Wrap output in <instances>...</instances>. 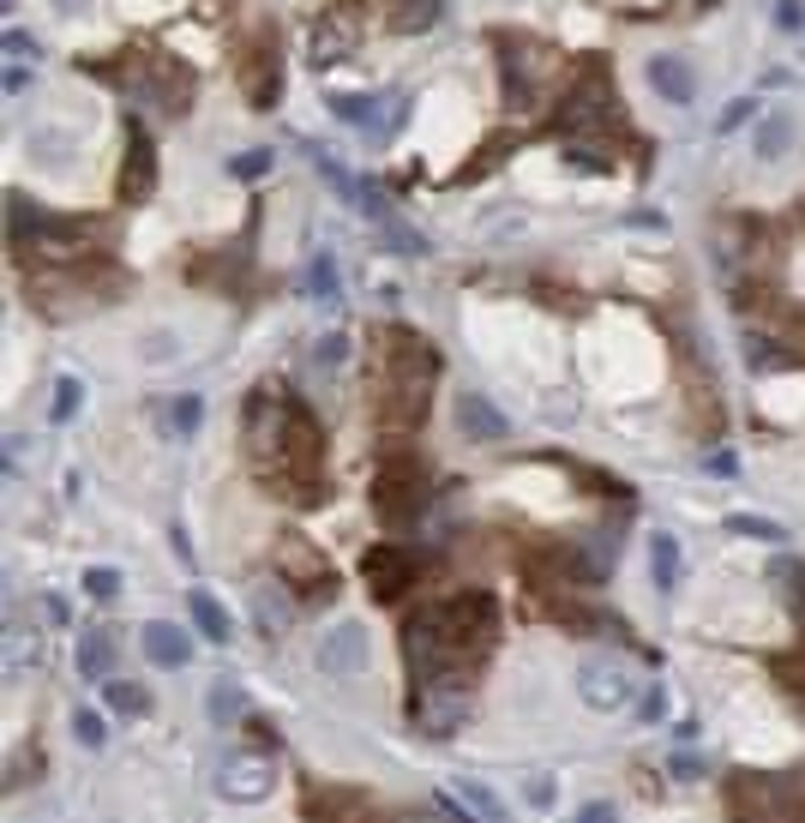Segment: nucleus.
Listing matches in <instances>:
<instances>
[{"instance_id":"f257e3e1","label":"nucleus","mask_w":805,"mask_h":823,"mask_svg":"<svg viewBox=\"0 0 805 823\" xmlns=\"http://www.w3.org/2000/svg\"><path fill=\"white\" fill-rule=\"evenodd\" d=\"M493 632H500L493 596H457V601H445V608L409 620L403 643H409L415 674H427V667H439V674H469V667L481 661V649L493 643Z\"/></svg>"},{"instance_id":"f03ea898","label":"nucleus","mask_w":805,"mask_h":823,"mask_svg":"<svg viewBox=\"0 0 805 823\" xmlns=\"http://www.w3.org/2000/svg\"><path fill=\"white\" fill-rule=\"evenodd\" d=\"M385 421H398V427H415L421 415H427V391L433 379H439V349H427V343L415 337V331H385Z\"/></svg>"},{"instance_id":"7ed1b4c3","label":"nucleus","mask_w":805,"mask_h":823,"mask_svg":"<svg viewBox=\"0 0 805 823\" xmlns=\"http://www.w3.org/2000/svg\"><path fill=\"white\" fill-rule=\"evenodd\" d=\"M727 812L739 823H805V800L794 781L763 776V769H734L727 776Z\"/></svg>"},{"instance_id":"20e7f679","label":"nucleus","mask_w":805,"mask_h":823,"mask_svg":"<svg viewBox=\"0 0 805 823\" xmlns=\"http://www.w3.org/2000/svg\"><path fill=\"white\" fill-rule=\"evenodd\" d=\"M427 499H433V481H427V469H421L415 457H391L385 469H379L373 511L385 523H415L421 511H427Z\"/></svg>"},{"instance_id":"39448f33","label":"nucleus","mask_w":805,"mask_h":823,"mask_svg":"<svg viewBox=\"0 0 805 823\" xmlns=\"http://www.w3.org/2000/svg\"><path fill=\"white\" fill-rule=\"evenodd\" d=\"M271 788H277V764L265 752H228L223 769H216V793H223V800H235V805L265 800Z\"/></svg>"},{"instance_id":"423d86ee","label":"nucleus","mask_w":805,"mask_h":823,"mask_svg":"<svg viewBox=\"0 0 805 823\" xmlns=\"http://www.w3.org/2000/svg\"><path fill=\"white\" fill-rule=\"evenodd\" d=\"M578 691H583V703H590V710L613 715V710H625V703H631V674H625L613 655H595V661H583Z\"/></svg>"},{"instance_id":"0eeeda50","label":"nucleus","mask_w":805,"mask_h":823,"mask_svg":"<svg viewBox=\"0 0 805 823\" xmlns=\"http://www.w3.org/2000/svg\"><path fill=\"white\" fill-rule=\"evenodd\" d=\"M318 667H325L331 679H343V674H361L367 667V625L361 620H343V625H331L325 643H318Z\"/></svg>"},{"instance_id":"6e6552de","label":"nucleus","mask_w":805,"mask_h":823,"mask_svg":"<svg viewBox=\"0 0 805 823\" xmlns=\"http://www.w3.org/2000/svg\"><path fill=\"white\" fill-rule=\"evenodd\" d=\"M649 85H656V97L661 102H692L697 97V73H692V60H680V55H649Z\"/></svg>"},{"instance_id":"1a4fd4ad","label":"nucleus","mask_w":805,"mask_h":823,"mask_svg":"<svg viewBox=\"0 0 805 823\" xmlns=\"http://www.w3.org/2000/svg\"><path fill=\"white\" fill-rule=\"evenodd\" d=\"M409 577H415V559H409V553H398V547L367 553V583H373L379 601H398L409 589Z\"/></svg>"},{"instance_id":"9d476101","label":"nucleus","mask_w":805,"mask_h":823,"mask_svg":"<svg viewBox=\"0 0 805 823\" xmlns=\"http://www.w3.org/2000/svg\"><path fill=\"white\" fill-rule=\"evenodd\" d=\"M150 181H157V151H150L145 126H133V133H126V181H121V199L138 204V199L150 192Z\"/></svg>"},{"instance_id":"9b49d317","label":"nucleus","mask_w":805,"mask_h":823,"mask_svg":"<svg viewBox=\"0 0 805 823\" xmlns=\"http://www.w3.org/2000/svg\"><path fill=\"white\" fill-rule=\"evenodd\" d=\"M457 427H463V440H505L511 421L481 391H463V397H457Z\"/></svg>"},{"instance_id":"f8f14e48","label":"nucleus","mask_w":805,"mask_h":823,"mask_svg":"<svg viewBox=\"0 0 805 823\" xmlns=\"http://www.w3.org/2000/svg\"><path fill=\"white\" fill-rule=\"evenodd\" d=\"M145 655H150L157 667H187L193 637H187L181 625H169V620H150V625H145Z\"/></svg>"},{"instance_id":"ddd939ff","label":"nucleus","mask_w":805,"mask_h":823,"mask_svg":"<svg viewBox=\"0 0 805 823\" xmlns=\"http://www.w3.org/2000/svg\"><path fill=\"white\" fill-rule=\"evenodd\" d=\"M109 667H114V637H109V632H85V643H79V674H85V679H109Z\"/></svg>"},{"instance_id":"4468645a","label":"nucleus","mask_w":805,"mask_h":823,"mask_svg":"<svg viewBox=\"0 0 805 823\" xmlns=\"http://www.w3.org/2000/svg\"><path fill=\"white\" fill-rule=\"evenodd\" d=\"M649 559H656V589L668 596L673 577H680V542H673L668 530H656V535H649Z\"/></svg>"},{"instance_id":"2eb2a0df","label":"nucleus","mask_w":805,"mask_h":823,"mask_svg":"<svg viewBox=\"0 0 805 823\" xmlns=\"http://www.w3.org/2000/svg\"><path fill=\"white\" fill-rule=\"evenodd\" d=\"M187 608H193V620H199L204 637H211V643H228V613H223V601L204 596V589H193V601H187Z\"/></svg>"},{"instance_id":"dca6fc26","label":"nucleus","mask_w":805,"mask_h":823,"mask_svg":"<svg viewBox=\"0 0 805 823\" xmlns=\"http://www.w3.org/2000/svg\"><path fill=\"white\" fill-rule=\"evenodd\" d=\"M457 800L469 805L476 823H505V805L493 800V788H481V781H457Z\"/></svg>"},{"instance_id":"f3484780","label":"nucleus","mask_w":805,"mask_h":823,"mask_svg":"<svg viewBox=\"0 0 805 823\" xmlns=\"http://www.w3.org/2000/svg\"><path fill=\"white\" fill-rule=\"evenodd\" d=\"M787 145H794V121H787V114H770V121L758 126V157L775 163V157H787Z\"/></svg>"},{"instance_id":"a211bd4d","label":"nucleus","mask_w":805,"mask_h":823,"mask_svg":"<svg viewBox=\"0 0 805 823\" xmlns=\"http://www.w3.org/2000/svg\"><path fill=\"white\" fill-rule=\"evenodd\" d=\"M102 703H114L121 715H145L150 710V698L133 686V679H102Z\"/></svg>"},{"instance_id":"6ab92c4d","label":"nucleus","mask_w":805,"mask_h":823,"mask_svg":"<svg viewBox=\"0 0 805 823\" xmlns=\"http://www.w3.org/2000/svg\"><path fill=\"white\" fill-rule=\"evenodd\" d=\"M7 667H12V674L36 667V632H31V625H7Z\"/></svg>"},{"instance_id":"aec40b11","label":"nucleus","mask_w":805,"mask_h":823,"mask_svg":"<svg viewBox=\"0 0 805 823\" xmlns=\"http://www.w3.org/2000/svg\"><path fill=\"white\" fill-rule=\"evenodd\" d=\"M199 421H204L199 397H175V403H169V433H181V440H187V433H199Z\"/></svg>"},{"instance_id":"412c9836","label":"nucleus","mask_w":805,"mask_h":823,"mask_svg":"<svg viewBox=\"0 0 805 823\" xmlns=\"http://www.w3.org/2000/svg\"><path fill=\"white\" fill-rule=\"evenodd\" d=\"M445 0H403L398 12H391V19H398V31H427L433 24V12H439Z\"/></svg>"},{"instance_id":"4be33fe9","label":"nucleus","mask_w":805,"mask_h":823,"mask_svg":"<svg viewBox=\"0 0 805 823\" xmlns=\"http://www.w3.org/2000/svg\"><path fill=\"white\" fill-rule=\"evenodd\" d=\"M775 583L787 589V601H794V613H805V571H800V559H775Z\"/></svg>"},{"instance_id":"5701e85b","label":"nucleus","mask_w":805,"mask_h":823,"mask_svg":"<svg viewBox=\"0 0 805 823\" xmlns=\"http://www.w3.org/2000/svg\"><path fill=\"white\" fill-rule=\"evenodd\" d=\"M306 289H313L325 307H337V265H331V259H313V271H306Z\"/></svg>"},{"instance_id":"b1692460","label":"nucleus","mask_w":805,"mask_h":823,"mask_svg":"<svg viewBox=\"0 0 805 823\" xmlns=\"http://www.w3.org/2000/svg\"><path fill=\"white\" fill-rule=\"evenodd\" d=\"M79 403H85V385L67 372V379L55 385V421H72V415H79Z\"/></svg>"},{"instance_id":"393cba45","label":"nucleus","mask_w":805,"mask_h":823,"mask_svg":"<svg viewBox=\"0 0 805 823\" xmlns=\"http://www.w3.org/2000/svg\"><path fill=\"white\" fill-rule=\"evenodd\" d=\"M379 241H385V247H398V253H427V241H421V235H409V229L398 223V216H385V223H379Z\"/></svg>"},{"instance_id":"a878e982","label":"nucleus","mask_w":805,"mask_h":823,"mask_svg":"<svg viewBox=\"0 0 805 823\" xmlns=\"http://www.w3.org/2000/svg\"><path fill=\"white\" fill-rule=\"evenodd\" d=\"M72 733H79V745H91V752H102V745H109V727H102V715H91V710L72 715Z\"/></svg>"},{"instance_id":"bb28decb","label":"nucleus","mask_w":805,"mask_h":823,"mask_svg":"<svg viewBox=\"0 0 805 823\" xmlns=\"http://www.w3.org/2000/svg\"><path fill=\"white\" fill-rule=\"evenodd\" d=\"M337 48H349V31H337V24H318V31H313V60H331Z\"/></svg>"},{"instance_id":"cd10ccee","label":"nucleus","mask_w":805,"mask_h":823,"mask_svg":"<svg viewBox=\"0 0 805 823\" xmlns=\"http://www.w3.org/2000/svg\"><path fill=\"white\" fill-rule=\"evenodd\" d=\"M235 715H241V691L223 679V686L211 691V722H235Z\"/></svg>"},{"instance_id":"c85d7f7f","label":"nucleus","mask_w":805,"mask_h":823,"mask_svg":"<svg viewBox=\"0 0 805 823\" xmlns=\"http://www.w3.org/2000/svg\"><path fill=\"white\" fill-rule=\"evenodd\" d=\"M265 169H271V151H247V157L228 163V175H235V181H259Z\"/></svg>"},{"instance_id":"c756f323","label":"nucleus","mask_w":805,"mask_h":823,"mask_svg":"<svg viewBox=\"0 0 805 823\" xmlns=\"http://www.w3.org/2000/svg\"><path fill=\"white\" fill-rule=\"evenodd\" d=\"M313 362L325 367V372L337 367V362H349V337H325V343H318V349H313Z\"/></svg>"},{"instance_id":"7c9ffc66","label":"nucleus","mask_w":805,"mask_h":823,"mask_svg":"<svg viewBox=\"0 0 805 823\" xmlns=\"http://www.w3.org/2000/svg\"><path fill=\"white\" fill-rule=\"evenodd\" d=\"M85 589H91V596H97V601H109V596H114V589H121V577H114V571H109V565H97V571H85Z\"/></svg>"},{"instance_id":"2f4dec72","label":"nucleus","mask_w":805,"mask_h":823,"mask_svg":"<svg viewBox=\"0 0 805 823\" xmlns=\"http://www.w3.org/2000/svg\"><path fill=\"white\" fill-rule=\"evenodd\" d=\"M566 163L583 175H607V157H595V151H566Z\"/></svg>"},{"instance_id":"473e14b6","label":"nucleus","mask_w":805,"mask_h":823,"mask_svg":"<svg viewBox=\"0 0 805 823\" xmlns=\"http://www.w3.org/2000/svg\"><path fill=\"white\" fill-rule=\"evenodd\" d=\"M259 620H265V632H277V625H283V601H277L271 589L259 596Z\"/></svg>"},{"instance_id":"72a5a7b5","label":"nucleus","mask_w":805,"mask_h":823,"mask_svg":"<svg viewBox=\"0 0 805 823\" xmlns=\"http://www.w3.org/2000/svg\"><path fill=\"white\" fill-rule=\"evenodd\" d=\"M578 823H619V812H613L607 800H590V805L578 812Z\"/></svg>"},{"instance_id":"f704fd0d","label":"nucleus","mask_w":805,"mask_h":823,"mask_svg":"<svg viewBox=\"0 0 805 823\" xmlns=\"http://www.w3.org/2000/svg\"><path fill=\"white\" fill-rule=\"evenodd\" d=\"M751 109H758V102H751V97L727 102V109H722V126H739V121H751Z\"/></svg>"},{"instance_id":"c9c22d12","label":"nucleus","mask_w":805,"mask_h":823,"mask_svg":"<svg viewBox=\"0 0 805 823\" xmlns=\"http://www.w3.org/2000/svg\"><path fill=\"white\" fill-rule=\"evenodd\" d=\"M775 19H782L787 31H800V24H805V7H800V0H782V7H775Z\"/></svg>"},{"instance_id":"e433bc0d","label":"nucleus","mask_w":805,"mask_h":823,"mask_svg":"<svg viewBox=\"0 0 805 823\" xmlns=\"http://www.w3.org/2000/svg\"><path fill=\"white\" fill-rule=\"evenodd\" d=\"M517 229H523V216H517V211H500V216H493V235H500V241H511Z\"/></svg>"},{"instance_id":"4c0bfd02","label":"nucleus","mask_w":805,"mask_h":823,"mask_svg":"<svg viewBox=\"0 0 805 823\" xmlns=\"http://www.w3.org/2000/svg\"><path fill=\"white\" fill-rule=\"evenodd\" d=\"M0 85H7V97H19L24 85H31V67H7V79H0Z\"/></svg>"},{"instance_id":"58836bf2","label":"nucleus","mask_w":805,"mask_h":823,"mask_svg":"<svg viewBox=\"0 0 805 823\" xmlns=\"http://www.w3.org/2000/svg\"><path fill=\"white\" fill-rule=\"evenodd\" d=\"M734 530H739V535H763V542H775L770 523H751V518H734Z\"/></svg>"},{"instance_id":"ea45409f","label":"nucleus","mask_w":805,"mask_h":823,"mask_svg":"<svg viewBox=\"0 0 805 823\" xmlns=\"http://www.w3.org/2000/svg\"><path fill=\"white\" fill-rule=\"evenodd\" d=\"M734 469H739L734 452H715V457H709V475H734Z\"/></svg>"},{"instance_id":"a19ab883","label":"nucleus","mask_w":805,"mask_h":823,"mask_svg":"<svg viewBox=\"0 0 805 823\" xmlns=\"http://www.w3.org/2000/svg\"><path fill=\"white\" fill-rule=\"evenodd\" d=\"M697 769H704V764H697V757H680V752H673V776H685V781H692Z\"/></svg>"},{"instance_id":"79ce46f5","label":"nucleus","mask_w":805,"mask_h":823,"mask_svg":"<svg viewBox=\"0 0 805 823\" xmlns=\"http://www.w3.org/2000/svg\"><path fill=\"white\" fill-rule=\"evenodd\" d=\"M661 703H668V698H661V691H649V698H644V722H661Z\"/></svg>"},{"instance_id":"37998d69","label":"nucleus","mask_w":805,"mask_h":823,"mask_svg":"<svg viewBox=\"0 0 805 823\" xmlns=\"http://www.w3.org/2000/svg\"><path fill=\"white\" fill-rule=\"evenodd\" d=\"M48 7H55L60 19H72V12H85V7H91V0H48Z\"/></svg>"}]
</instances>
